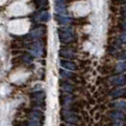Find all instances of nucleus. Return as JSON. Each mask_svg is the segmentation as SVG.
Returning a JSON list of instances; mask_svg holds the SVG:
<instances>
[{
    "mask_svg": "<svg viewBox=\"0 0 126 126\" xmlns=\"http://www.w3.org/2000/svg\"><path fill=\"white\" fill-rule=\"evenodd\" d=\"M49 18V15H48V13H42V15L40 16V19L42 20V21H44V22H47V20Z\"/></svg>",
    "mask_w": 126,
    "mask_h": 126,
    "instance_id": "nucleus-10",
    "label": "nucleus"
},
{
    "mask_svg": "<svg viewBox=\"0 0 126 126\" xmlns=\"http://www.w3.org/2000/svg\"><path fill=\"white\" fill-rule=\"evenodd\" d=\"M112 82L116 85L122 86V85L126 84V75H121L119 76V77H116V78L112 79Z\"/></svg>",
    "mask_w": 126,
    "mask_h": 126,
    "instance_id": "nucleus-2",
    "label": "nucleus"
},
{
    "mask_svg": "<svg viewBox=\"0 0 126 126\" xmlns=\"http://www.w3.org/2000/svg\"><path fill=\"white\" fill-rule=\"evenodd\" d=\"M121 40H122L123 42H126V32H125V33H123V34L121 35Z\"/></svg>",
    "mask_w": 126,
    "mask_h": 126,
    "instance_id": "nucleus-12",
    "label": "nucleus"
},
{
    "mask_svg": "<svg viewBox=\"0 0 126 126\" xmlns=\"http://www.w3.org/2000/svg\"><path fill=\"white\" fill-rule=\"evenodd\" d=\"M55 20L58 21L60 24H63V25H65V24L69 23L70 21H71L70 18H67V17H65V16H61V15H58V14L55 15Z\"/></svg>",
    "mask_w": 126,
    "mask_h": 126,
    "instance_id": "nucleus-4",
    "label": "nucleus"
},
{
    "mask_svg": "<svg viewBox=\"0 0 126 126\" xmlns=\"http://www.w3.org/2000/svg\"><path fill=\"white\" fill-rule=\"evenodd\" d=\"M126 70V62H123V63H120L118 65H117V68H116V71L118 73H120V72H123Z\"/></svg>",
    "mask_w": 126,
    "mask_h": 126,
    "instance_id": "nucleus-8",
    "label": "nucleus"
},
{
    "mask_svg": "<svg viewBox=\"0 0 126 126\" xmlns=\"http://www.w3.org/2000/svg\"><path fill=\"white\" fill-rule=\"evenodd\" d=\"M120 58H121L122 60H126V51H124V52H123V54L121 55V57H120Z\"/></svg>",
    "mask_w": 126,
    "mask_h": 126,
    "instance_id": "nucleus-13",
    "label": "nucleus"
},
{
    "mask_svg": "<svg viewBox=\"0 0 126 126\" xmlns=\"http://www.w3.org/2000/svg\"><path fill=\"white\" fill-rule=\"evenodd\" d=\"M123 94H124V89H118V90H115L114 92L111 93V95L114 97H120Z\"/></svg>",
    "mask_w": 126,
    "mask_h": 126,
    "instance_id": "nucleus-9",
    "label": "nucleus"
},
{
    "mask_svg": "<svg viewBox=\"0 0 126 126\" xmlns=\"http://www.w3.org/2000/svg\"><path fill=\"white\" fill-rule=\"evenodd\" d=\"M115 107L119 108L120 110H123V111H126V102L123 101H118V102H116L115 104Z\"/></svg>",
    "mask_w": 126,
    "mask_h": 126,
    "instance_id": "nucleus-7",
    "label": "nucleus"
},
{
    "mask_svg": "<svg viewBox=\"0 0 126 126\" xmlns=\"http://www.w3.org/2000/svg\"><path fill=\"white\" fill-rule=\"evenodd\" d=\"M124 1H125V2H126V0H124Z\"/></svg>",
    "mask_w": 126,
    "mask_h": 126,
    "instance_id": "nucleus-16",
    "label": "nucleus"
},
{
    "mask_svg": "<svg viewBox=\"0 0 126 126\" xmlns=\"http://www.w3.org/2000/svg\"><path fill=\"white\" fill-rule=\"evenodd\" d=\"M123 27H124V29H126V21L124 22V25H123Z\"/></svg>",
    "mask_w": 126,
    "mask_h": 126,
    "instance_id": "nucleus-14",
    "label": "nucleus"
},
{
    "mask_svg": "<svg viewBox=\"0 0 126 126\" xmlns=\"http://www.w3.org/2000/svg\"><path fill=\"white\" fill-rule=\"evenodd\" d=\"M111 117L115 119L116 120H126V117L125 115L123 113H120V112H115L111 115Z\"/></svg>",
    "mask_w": 126,
    "mask_h": 126,
    "instance_id": "nucleus-5",
    "label": "nucleus"
},
{
    "mask_svg": "<svg viewBox=\"0 0 126 126\" xmlns=\"http://www.w3.org/2000/svg\"><path fill=\"white\" fill-rule=\"evenodd\" d=\"M32 51L34 52V54H35L36 56H40V55L42 54V47H41V45L34 44L33 48H32Z\"/></svg>",
    "mask_w": 126,
    "mask_h": 126,
    "instance_id": "nucleus-6",
    "label": "nucleus"
},
{
    "mask_svg": "<svg viewBox=\"0 0 126 126\" xmlns=\"http://www.w3.org/2000/svg\"><path fill=\"white\" fill-rule=\"evenodd\" d=\"M58 34L63 43L70 42L73 39V33L69 29H58Z\"/></svg>",
    "mask_w": 126,
    "mask_h": 126,
    "instance_id": "nucleus-1",
    "label": "nucleus"
},
{
    "mask_svg": "<svg viewBox=\"0 0 126 126\" xmlns=\"http://www.w3.org/2000/svg\"><path fill=\"white\" fill-rule=\"evenodd\" d=\"M124 14H125V16H126V8H125V12H124Z\"/></svg>",
    "mask_w": 126,
    "mask_h": 126,
    "instance_id": "nucleus-15",
    "label": "nucleus"
},
{
    "mask_svg": "<svg viewBox=\"0 0 126 126\" xmlns=\"http://www.w3.org/2000/svg\"><path fill=\"white\" fill-rule=\"evenodd\" d=\"M114 126H125L122 122H120V121H119V122H116L115 124H114Z\"/></svg>",
    "mask_w": 126,
    "mask_h": 126,
    "instance_id": "nucleus-11",
    "label": "nucleus"
},
{
    "mask_svg": "<svg viewBox=\"0 0 126 126\" xmlns=\"http://www.w3.org/2000/svg\"><path fill=\"white\" fill-rule=\"evenodd\" d=\"M61 65L64 67V68H67V69H70V70H76L77 69V65H76L74 63H72V62H68V61H61Z\"/></svg>",
    "mask_w": 126,
    "mask_h": 126,
    "instance_id": "nucleus-3",
    "label": "nucleus"
}]
</instances>
